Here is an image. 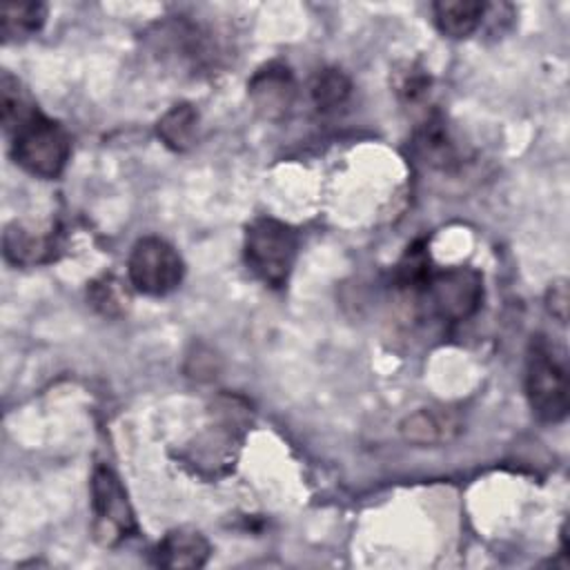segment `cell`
I'll list each match as a JSON object with an SVG mask.
<instances>
[{"instance_id":"18","label":"cell","mask_w":570,"mask_h":570,"mask_svg":"<svg viewBox=\"0 0 570 570\" xmlns=\"http://www.w3.org/2000/svg\"><path fill=\"white\" fill-rule=\"evenodd\" d=\"M87 298L91 307L98 309L102 316H120L129 305L127 289L111 274H102L100 278L91 281L87 287Z\"/></svg>"},{"instance_id":"5","label":"cell","mask_w":570,"mask_h":570,"mask_svg":"<svg viewBox=\"0 0 570 570\" xmlns=\"http://www.w3.org/2000/svg\"><path fill=\"white\" fill-rule=\"evenodd\" d=\"M185 276V263L176 247L160 236H142L127 258L129 285L145 296L174 292Z\"/></svg>"},{"instance_id":"19","label":"cell","mask_w":570,"mask_h":570,"mask_svg":"<svg viewBox=\"0 0 570 570\" xmlns=\"http://www.w3.org/2000/svg\"><path fill=\"white\" fill-rule=\"evenodd\" d=\"M430 76L416 67V65H407L405 71H401L399 76V82H396V91L399 96L405 100V102H416L421 100L430 89Z\"/></svg>"},{"instance_id":"15","label":"cell","mask_w":570,"mask_h":570,"mask_svg":"<svg viewBox=\"0 0 570 570\" xmlns=\"http://www.w3.org/2000/svg\"><path fill=\"white\" fill-rule=\"evenodd\" d=\"M432 258H430V249L425 240H416L412 243L405 254L401 256L399 265H396V285L405 292H414L421 294L423 287L428 285L430 276H432Z\"/></svg>"},{"instance_id":"7","label":"cell","mask_w":570,"mask_h":570,"mask_svg":"<svg viewBox=\"0 0 570 570\" xmlns=\"http://www.w3.org/2000/svg\"><path fill=\"white\" fill-rule=\"evenodd\" d=\"M254 109L267 120H281L294 105L296 82L287 65L272 60L263 65L247 85Z\"/></svg>"},{"instance_id":"3","label":"cell","mask_w":570,"mask_h":570,"mask_svg":"<svg viewBox=\"0 0 570 570\" xmlns=\"http://www.w3.org/2000/svg\"><path fill=\"white\" fill-rule=\"evenodd\" d=\"M243 256L249 272L265 285L278 289L289 281L298 256V234L283 220L261 216L245 229Z\"/></svg>"},{"instance_id":"16","label":"cell","mask_w":570,"mask_h":570,"mask_svg":"<svg viewBox=\"0 0 570 570\" xmlns=\"http://www.w3.org/2000/svg\"><path fill=\"white\" fill-rule=\"evenodd\" d=\"M36 102L22 89L20 80L13 78L11 73H2L0 80V111H2V129L9 136L22 120H27L36 111Z\"/></svg>"},{"instance_id":"8","label":"cell","mask_w":570,"mask_h":570,"mask_svg":"<svg viewBox=\"0 0 570 570\" xmlns=\"http://www.w3.org/2000/svg\"><path fill=\"white\" fill-rule=\"evenodd\" d=\"M463 428L461 414L452 407H421L401 421V434L414 445H441L452 441Z\"/></svg>"},{"instance_id":"13","label":"cell","mask_w":570,"mask_h":570,"mask_svg":"<svg viewBox=\"0 0 570 570\" xmlns=\"http://www.w3.org/2000/svg\"><path fill=\"white\" fill-rule=\"evenodd\" d=\"M352 94V80L338 67L318 69L309 82V96L318 111H336L347 102Z\"/></svg>"},{"instance_id":"9","label":"cell","mask_w":570,"mask_h":570,"mask_svg":"<svg viewBox=\"0 0 570 570\" xmlns=\"http://www.w3.org/2000/svg\"><path fill=\"white\" fill-rule=\"evenodd\" d=\"M212 554L209 541L191 528L169 530L154 550V561L160 568L183 570V568H203Z\"/></svg>"},{"instance_id":"4","label":"cell","mask_w":570,"mask_h":570,"mask_svg":"<svg viewBox=\"0 0 570 570\" xmlns=\"http://www.w3.org/2000/svg\"><path fill=\"white\" fill-rule=\"evenodd\" d=\"M94 537L105 548H116L138 532L136 517L118 474L109 465H96L91 474Z\"/></svg>"},{"instance_id":"20","label":"cell","mask_w":570,"mask_h":570,"mask_svg":"<svg viewBox=\"0 0 570 570\" xmlns=\"http://www.w3.org/2000/svg\"><path fill=\"white\" fill-rule=\"evenodd\" d=\"M568 305H570L568 281L566 278L552 281L546 289V309H548V314L554 316L563 325L568 321Z\"/></svg>"},{"instance_id":"17","label":"cell","mask_w":570,"mask_h":570,"mask_svg":"<svg viewBox=\"0 0 570 570\" xmlns=\"http://www.w3.org/2000/svg\"><path fill=\"white\" fill-rule=\"evenodd\" d=\"M4 256L13 265H29L42 261V254L49 249L47 238L36 236L18 223L7 225L4 229Z\"/></svg>"},{"instance_id":"14","label":"cell","mask_w":570,"mask_h":570,"mask_svg":"<svg viewBox=\"0 0 570 570\" xmlns=\"http://www.w3.org/2000/svg\"><path fill=\"white\" fill-rule=\"evenodd\" d=\"M47 20V4L42 2H27V4H7L2 7L0 31L2 38L9 40H24L42 29Z\"/></svg>"},{"instance_id":"6","label":"cell","mask_w":570,"mask_h":570,"mask_svg":"<svg viewBox=\"0 0 570 570\" xmlns=\"http://www.w3.org/2000/svg\"><path fill=\"white\" fill-rule=\"evenodd\" d=\"M430 312L445 321L459 323L470 318L483 301V278L474 267H450L432 272L428 285L421 292Z\"/></svg>"},{"instance_id":"2","label":"cell","mask_w":570,"mask_h":570,"mask_svg":"<svg viewBox=\"0 0 570 570\" xmlns=\"http://www.w3.org/2000/svg\"><path fill=\"white\" fill-rule=\"evenodd\" d=\"M11 156L31 176L58 178L71 156V138L67 129L36 109L11 134Z\"/></svg>"},{"instance_id":"11","label":"cell","mask_w":570,"mask_h":570,"mask_svg":"<svg viewBox=\"0 0 570 570\" xmlns=\"http://www.w3.org/2000/svg\"><path fill=\"white\" fill-rule=\"evenodd\" d=\"M488 7L490 4L481 0H439L432 4V13L443 36L468 38L481 27Z\"/></svg>"},{"instance_id":"10","label":"cell","mask_w":570,"mask_h":570,"mask_svg":"<svg viewBox=\"0 0 570 570\" xmlns=\"http://www.w3.org/2000/svg\"><path fill=\"white\" fill-rule=\"evenodd\" d=\"M416 156L434 169H452L459 163V149L450 136L445 118L439 114L428 116L414 131Z\"/></svg>"},{"instance_id":"1","label":"cell","mask_w":570,"mask_h":570,"mask_svg":"<svg viewBox=\"0 0 570 570\" xmlns=\"http://www.w3.org/2000/svg\"><path fill=\"white\" fill-rule=\"evenodd\" d=\"M525 396L543 423H561L570 407L566 352L543 334H534L525 352Z\"/></svg>"},{"instance_id":"12","label":"cell","mask_w":570,"mask_h":570,"mask_svg":"<svg viewBox=\"0 0 570 570\" xmlns=\"http://www.w3.org/2000/svg\"><path fill=\"white\" fill-rule=\"evenodd\" d=\"M198 109L191 102L169 107L156 122V134L171 151H187L198 138Z\"/></svg>"}]
</instances>
